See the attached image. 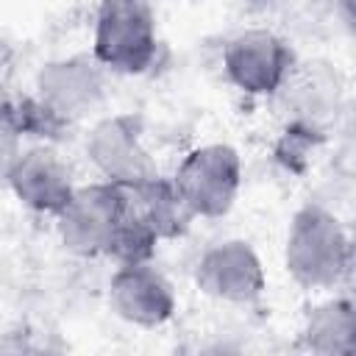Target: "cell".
Here are the masks:
<instances>
[{"instance_id":"1","label":"cell","mask_w":356,"mask_h":356,"mask_svg":"<svg viewBox=\"0 0 356 356\" xmlns=\"http://www.w3.org/2000/svg\"><path fill=\"white\" fill-rule=\"evenodd\" d=\"M350 236L334 211L320 203H306L295 211L284 245V264L295 284L331 289L350 273Z\"/></svg>"},{"instance_id":"2","label":"cell","mask_w":356,"mask_h":356,"mask_svg":"<svg viewBox=\"0 0 356 356\" xmlns=\"http://www.w3.org/2000/svg\"><path fill=\"white\" fill-rule=\"evenodd\" d=\"M156 53V14L147 0H100L92 56L103 70L120 75H142L153 67Z\"/></svg>"},{"instance_id":"3","label":"cell","mask_w":356,"mask_h":356,"mask_svg":"<svg viewBox=\"0 0 356 356\" xmlns=\"http://www.w3.org/2000/svg\"><path fill=\"white\" fill-rule=\"evenodd\" d=\"M192 217H222L242 186V159L231 145L211 142L189 150L170 178Z\"/></svg>"},{"instance_id":"4","label":"cell","mask_w":356,"mask_h":356,"mask_svg":"<svg viewBox=\"0 0 356 356\" xmlns=\"http://www.w3.org/2000/svg\"><path fill=\"white\" fill-rule=\"evenodd\" d=\"M125 211V189L111 181L75 186L67 206L56 214L58 236L78 256H106Z\"/></svg>"},{"instance_id":"5","label":"cell","mask_w":356,"mask_h":356,"mask_svg":"<svg viewBox=\"0 0 356 356\" xmlns=\"http://www.w3.org/2000/svg\"><path fill=\"white\" fill-rule=\"evenodd\" d=\"M225 78L250 97L278 95L295 70L292 47L267 28H250L228 39L222 50Z\"/></svg>"},{"instance_id":"6","label":"cell","mask_w":356,"mask_h":356,"mask_svg":"<svg viewBox=\"0 0 356 356\" xmlns=\"http://www.w3.org/2000/svg\"><path fill=\"white\" fill-rule=\"evenodd\" d=\"M86 159L103 181L117 186H134L159 175V167L142 142V120L136 114L97 120L86 136Z\"/></svg>"},{"instance_id":"7","label":"cell","mask_w":356,"mask_h":356,"mask_svg":"<svg viewBox=\"0 0 356 356\" xmlns=\"http://www.w3.org/2000/svg\"><path fill=\"white\" fill-rule=\"evenodd\" d=\"M103 67L95 56H67L47 61L36 75V97L67 125L92 114L106 95Z\"/></svg>"},{"instance_id":"8","label":"cell","mask_w":356,"mask_h":356,"mask_svg":"<svg viewBox=\"0 0 356 356\" xmlns=\"http://www.w3.org/2000/svg\"><path fill=\"white\" fill-rule=\"evenodd\" d=\"M195 284L214 300L248 306L256 303L267 286V275L261 267L259 253L245 239H225L211 245L197 267Z\"/></svg>"},{"instance_id":"9","label":"cell","mask_w":356,"mask_h":356,"mask_svg":"<svg viewBox=\"0 0 356 356\" xmlns=\"http://www.w3.org/2000/svg\"><path fill=\"white\" fill-rule=\"evenodd\" d=\"M108 303L117 317L139 328H159L175 314L172 284L150 261L120 264L108 281Z\"/></svg>"},{"instance_id":"10","label":"cell","mask_w":356,"mask_h":356,"mask_svg":"<svg viewBox=\"0 0 356 356\" xmlns=\"http://www.w3.org/2000/svg\"><path fill=\"white\" fill-rule=\"evenodd\" d=\"M6 186L31 211L53 214V217L67 206V200L75 192L70 167L47 145H36V147L22 150L17 164L11 167Z\"/></svg>"},{"instance_id":"11","label":"cell","mask_w":356,"mask_h":356,"mask_svg":"<svg viewBox=\"0 0 356 356\" xmlns=\"http://www.w3.org/2000/svg\"><path fill=\"white\" fill-rule=\"evenodd\" d=\"M125 189V211L156 239H175L186 231L192 214L186 211V206L181 203L175 186L170 178H150L134 186H122Z\"/></svg>"},{"instance_id":"12","label":"cell","mask_w":356,"mask_h":356,"mask_svg":"<svg viewBox=\"0 0 356 356\" xmlns=\"http://www.w3.org/2000/svg\"><path fill=\"white\" fill-rule=\"evenodd\" d=\"M281 92L292 108V122H300L320 134L339 106V78L325 64H295Z\"/></svg>"},{"instance_id":"13","label":"cell","mask_w":356,"mask_h":356,"mask_svg":"<svg viewBox=\"0 0 356 356\" xmlns=\"http://www.w3.org/2000/svg\"><path fill=\"white\" fill-rule=\"evenodd\" d=\"M300 345L323 356H345L356 348V312L348 298H331L309 309L300 325Z\"/></svg>"},{"instance_id":"14","label":"cell","mask_w":356,"mask_h":356,"mask_svg":"<svg viewBox=\"0 0 356 356\" xmlns=\"http://www.w3.org/2000/svg\"><path fill=\"white\" fill-rule=\"evenodd\" d=\"M22 134L17 131V125L8 120V114L0 106V186L8 184L11 167L17 164L19 153H22Z\"/></svg>"},{"instance_id":"15","label":"cell","mask_w":356,"mask_h":356,"mask_svg":"<svg viewBox=\"0 0 356 356\" xmlns=\"http://www.w3.org/2000/svg\"><path fill=\"white\" fill-rule=\"evenodd\" d=\"M11 75H14V50L8 42L0 39V92L8 86Z\"/></svg>"}]
</instances>
